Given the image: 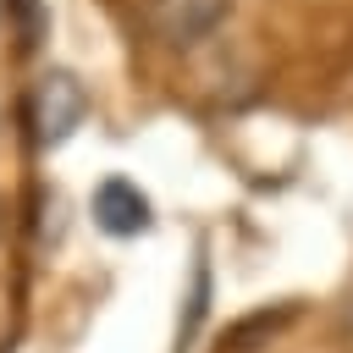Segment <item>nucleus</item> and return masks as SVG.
I'll return each instance as SVG.
<instances>
[{
	"mask_svg": "<svg viewBox=\"0 0 353 353\" xmlns=\"http://www.w3.org/2000/svg\"><path fill=\"white\" fill-rule=\"evenodd\" d=\"M83 116H88V94H83V83L72 72L55 66V72H44L33 83V94H28V127H33V143L39 149L66 143L83 127Z\"/></svg>",
	"mask_w": 353,
	"mask_h": 353,
	"instance_id": "obj_1",
	"label": "nucleus"
},
{
	"mask_svg": "<svg viewBox=\"0 0 353 353\" xmlns=\"http://www.w3.org/2000/svg\"><path fill=\"white\" fill-rule=\"evenodd\" d=\"M0 22H6V0H0Z\"/></svg>",
	"mask_w": 353,
	"mask_h": 353,
	"instance_id": "obj_4",
	"label": "nucleus"
},
{
	"mask_svg": "<svg viewBox=\"0 0 353 353\" xmlns=\"http://www.w3.org/2000/svg\"><path fill=\"white\" fill-rule=\"evenodd\" d=\"M94 221H99L110 237H138V232H149V199L138 193V182L105 176V182L94 188Z\"/></svg>",
	"mask_w": 353,
	"mask_h": 353,
	"instance_id": "obj_3",
	"label": "nucleus"
},
{
	"mask_svg": "<svg viewBox=\"0 0 353 353\" xmlns=\"http://www.w3.org/2000/svg\"><path fill=\"white\" fill-rule=\"evenodd\" d=\"M226 11H232V0H138L143 28L171 50H188V44L210 39L226 22Z\"/></svg>",
	"mask_w": 353,
	"mask_h": 353,
	"instance_id": "obj_2",
	"label": "nucleus"
}]
</instances>
